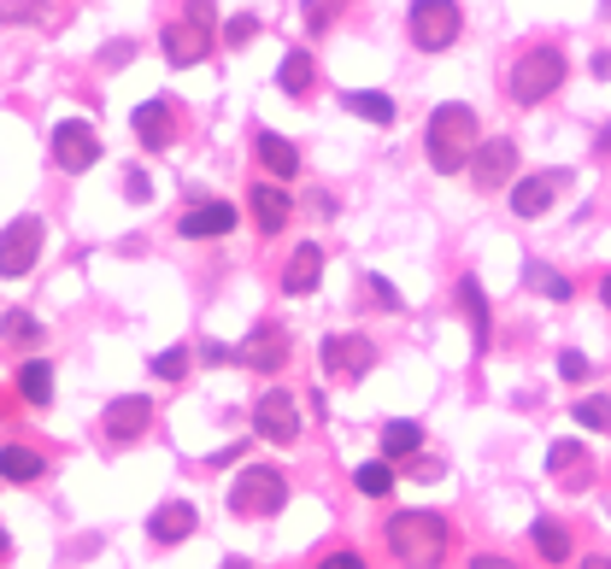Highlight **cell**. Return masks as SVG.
<instances>
[{"label": "cell", "instance_id": "1", "mask_svg": "<svg viewBox=\"0 0 611 569\" xmlns=\"http://www.w3.org/2000/svg\"><path fill=\"white\" fill-rule=\"evenodd\" d=\"M477 112L458 107V100H447V107L430 112V130H423V153H430V165L441 170V177H453V170H465L470 159H477Z\"/></svg>", "mask_w": 611, "mask_h": 569}, {"label": "cell", "instance_id": "2", "mask_svg": "<svg viewBox=\"0 0 611 569\" xmlns=\"http://www.w3.org/2000/svg\"><path fill=\"white\" fill-rule=\"evenodd\" d=\"M447 546H453L447 516H435V511H400V516H388V551H395L406 569H441Z\"/></svg>", "mask_w": 611, "mask_h": 569}, {"label": "cell", "instance_id": "3", "mask_svg": "<svg viewBox=\"0 0 611 569\" xmlns=\"http://www.w3.org/2000/svg\"><path fill=\"white\" fill-rule=\"evenodd\" d=\"M165 59L171 65H200L212 54V0H189L177 24H165Z\"/></svg>", "mask_w": 611, "mask_h": 569}, {"label": "cell", "instance_id": "4", "mask_svg": "<svg viewBox=\"0 0 611 569\" xmlns=\"http://www.w3.org/2000/svg\"><path fill=\"white\" fill-rule=\"evenodd\" d=\"M558 82H565V54H558V47H530V54H518V65H512V100L518 107H541Z\"/></svg>", "mask_w": 611, "mask_h": 569}, {"label": "cell", "instance_id": "5", "mask_svg": "<svg viewBox=\"0 0 611 569\" xmlns=\"http://www.w3.org/2000/svg\"><path fill=\"white\" fill-rule=\"evenodd\" d=\"M230 505L242 511V516H277L288 505V481L282 470H270V464H253V470L235 476V488H230Z\"/></svg>", "mask_w": 611, "mask_h": 569}, {"label": "cell", "instance_id": "6", "mask_svg": "<svg viewBox=\"0 0 611 569\" xmlns=\"http://www.w3.org/2000/svg\"><path fill=\"white\" fill-rule=\"evenodd\" d=\"M458 24H465V12H458V0H418L412 7V42L441 54L447 42H458Z\"/></svg>", "mask_w": 611, "mask_h": 569}, {"label": "cell", "instance_id": "7", "mask_svg": "<svg viewBox=\"0 0 611 569\" xmlns=\"http://www.w3.org/2000/svg\"><path fill=\"white\" fill-rule=\"evenodd\" d=\"M253 423H259V435H265V440L288 446V440L300 435V405H295V393H288V388L259 393V405H253Z\"/></svg>", "mask_w": 611, "mask_h": 569}, {"label": "cell", "instance_id": "8", "mask_svg": "<svg viewBox=\"0 0 611 569\" xmlns=\"http://www.w3.org/2000/svg\"><path fill=\"white\" fill-rule=\"evenodd\" d=\"M42 258V217H19L0 235V276H24Z\"/></svg>", "mask_w": 611, "mask_h": 569}, {"label": "cell", "instance_id": "9", "mask_svg": "<svg viewBox=\"0 0 611 569\" xmlns=\"http://www.w3.org/2000/svg\"><path fill=\"white\" fill-rule=\"evenodd\" d=\"M558 188H570V170H541V177H523L512 188V212L518 217H541L558 205Z\"/></svg>", "mask_w": 611, "mask_h": 569}, {"label": "cell", "instance_id": "10", "mask_svg": "<svg viewBox=\"0 0 611 569\" xmlns=\"http://www.w3.org/2000/svg\"><path fill=\"white\" fill-rule=\"evenodd\" d=\"M54 159L65 170H89L100 159V135L89 124H77V118H65V124L54 130Z\"/></svg>", "mask_w": 611, "mask_h": 569}, {"label": "cell", "instance_id": "11", "mask_svg": "<svg viewBox=\"0 0 611 569\" xmlns=\"http://www.w3.org/2000/svg\"><path fill=\"white\" fill-rule=\"evenodd\" d=\"M235 358L270 376V370H282V365H288V335L277 330V323H259V330H253L242 347H235Z\"/></svg>", "mask_w": 611, "mask_h": 569}, {"label": "cell", "instance_id": "12", "mask_svg": "<svg viewBox=\"0 0 611 569\" xmlns=\"http://www.w3.org/2000/svg\"><path fill=\"white\" fill-rule=\"evenodd\" d=\"M518 170V147L506 142V135H495V142H482L477 147V159H470V177H477V188L488 194V188H500L506 177Z\"/></svg>", "mask_w": 611, "mask_h": 569}, {"label": "cell", "instance_id": "13", "mask_svg": "<svg viewBox=\"0 0 611 569\" xmlns=\"http://www.w3.org/2000/svg\"><path fill=\"white\" fill-rule=\"evenodd\" d=\"M370 365H377V347H370L365 335H330V341H324V370H335V376H365Z\"/></svg>", "mask_w": 611, "mask_h": 569}, {"label": "cell", "instance_id": "14", "mask_svg": "<svg viewBox=\"0 0 611 569\" xmlns=\"http://www.w3.org/2000/svg\"><path fill=\"white\" fill-rule=\"evenodd\" d=\"M135 135H142V147L165 153L177 142V112L165 107V100H142V107H135Z\"/></svg>", "mask_w": 611, "mask_h": 569}, {"label": "cell", "instance_id": "15", "mask_svg": "<svg viewBox=\"0 0 611 569\" xmlns=\"http://www.w3.org/2000/svg\"><path fill=\"white\" fill-rule=\"evenodd\" d=\"M147 423H153V400H142V393L112 400V411H107V435H112V440H135Z\"/></svg>", "mask_w": 611, "mask_h": 569}, {"label": "cell", "instance_id": "16", "mask_svg": "<svg viewBox=\"0 0 611 569\" xmlns=\"http://www.w3.org/2000/svg\"><path fill=\"white\" fill-rule=\"evenodd\" d=\"M318 276H324V247H318V241H306V247H295V258H288L282 288H288V294H312Z\"/></svg>", "mask_w": 611, "mask_h": 569}, {"label": "cell", "instance_id": "17", "mask_svg": "<svg viewBox=\"0 0 611 569\" xmlns=\"http://www.w3.org/2000/svg\"><path fill=\"white\" fill-rule=\"evenodd\" d=\"M189 241H207V235H230L235 230V205H224V200H207V205H195L189 217L177 223Z\"/></svg>", "mask_w": 611, "mask_h": 569}, {"label": "cell", "instance_id": "18", "mask_svg": "<svg viewBox=\"0 0 611 569\" xmlns=\"http://www.w3.org/2000/svg\"><path fill=\"white\" fill-rule=\"evenodd\" d=\"M547 470L565 481V488H582V481L593 476V464H588V446L582 440H553V453H547Z\"/></svg>", "mask_w": 611, "mask_h": 569}, {"label": "cell", "instance_id": "19", "mask_svg": "<svg viewBox=\"0 0 611 569\" xmlns=\"http://www.w3.org/2000/svg\"><path fill=\"white\" fill-rule=\"evenodd\" d=\"M147 534H153L159 546L189 540V534H195V505H182V499H171V505H159V511H153V523H147Z\"/></svg>", "mask_w": 611, "mask_h": 569}, {"label": "cell", "instance_id": "20", "mask_svg": "<svg viewBox=\"0 0 611 569\" xmlns=\"http://www.w3.org/2000/svg\"><path fill=\"white\" fill-rule=\"evenodd\" d=\"M288 212H295V205H288V194H282L277 182H259V188H253V217H259L265 235H282V230H288Z\"/></svg>", "mask_w": 611, "mask_h": 569}, {"label": "cell", "instance_id": "21", "mask_svg": "<svg viewBox=\"0 0 611 569\" xmlns=\"http://www.w3.org/2000/svg\"><path fill=\"white\" fill-rule=\"evenodd\" d=\"M458 305H465V317H470V341H477V353H488V300H482V282L477 276H465V282H458Z\"/></svg>", "mask_w": 611, "mask_h": 569}, {"label": "cell", "instance_id": "22", "mask_svg": "<svg viewBox=\"0 0 611 569\" xmlns=\"http://www.w3.org/2000/svg\"><path fill=\"white\" fill-rule=\"evenodd\" d=\"M253 147H259V159H265L270 177H295V170H300V153L288 147L277 130H259V142H253Z\"/></svg>", "mask_w": 611, "mask_h": 569}, {"label": "cell", "instance_id": "23", "mask_svg": "<svg viewBox=\"0 0 611 569\" xmlns=\"http://www.w3.org/2000/svg\"><path fill=\"white\" fill-rule=\"evenodd\" d=\"M342 100H347V112L365 118V124H395V100L377 94V89H347Z\"/></svg>", "mask_w": 611, "mask_h": 569}, {"label": "cell", "instance_id": "24", "mask_svg": "<svg viewBox=\"0 0 611 569\" xmlns=\"http://www.w3.org/2000/svg\"><path fill=\"white\" fill-rule=\"evenodd\" d=\"M418 446H423V428L412 417H395V423L382 428V458H412Z\"/></svg>", "mask_w": 611, "mask_h": 569}, {"label": "cell", "instance_id": "25", "mask_svg": "<svg viewBox=\"0 0 611 569\" xmlns=\"http://www.w3.org/2000/svg\"><path fill=\"white\" fill-rule=\"evenodd\" d=\"M42 470H47V464H42V453H30V446H7V453H0V476L19 481V488H24V481H36Z\"/></svg>", "mask_w": 611, "mask_h": 569}, {"label": "cell", "instance_id": "26", "mask_svg": "<svg viewBox=\"0 0 611 569\" xmlns=\"http://www.w3.org/2000/svg\"><path fill=\"white\" fill-rule=\"evenodd\" d=\"M277 82H282L288 94H306V89H312V82H318V65H312V54H306V47H295V54L282 59Z\"/></svg>", "mask_w": 611, "mask_h": 569}, {"label": "cell", "instance_id": "27", "mask_svg": "<svg viewBox=\"0 0 611 569\" xmlns=\"http://www.w3.org/2000/svg\"><path fill=\"white\" fill-rule=\"evenodd\" d=\"M535 551H541L547 564H565V558H570V534L558 528L553 516H541V523H535Z\"/></svg>", "mask_w": 611, "mask_h": 569}, {"label": "cell", "instance_id": "28", "mask_svg": "<svg viewBox=\"0 0 611 569\" xmlns=\"http://www.w3.org/2000/svg\"><path fill=\"white\" fill-rule=\"evenodd\" d=\"M19 393L30 405H47L54 400V365H24L19 370Z\"/></svg>", "mask_w": 611, "mask_h": 569}, {"label": "cell", "instance_id": "29", "mask_svg": "<svg viewBox=\"0 0 611 569\" xmlns=\"http://www.w3.org/2000/svg\"><path fill=\"white\" fill-rule=\"evenodd\" d=\"M353 476H359V493H370V499H382L388 488H395V470H388L382 458H377V464H359Z\"/></svg>", "mask_w": 611, "mask_h": 569}, {"label": "cell", "instance_id": "30", "mask_svg": "<svg viewBox=\"0 0 611 569\" xmlns=\"http://www.w3.org/2000/svg\"><path fill=\"white\" fill-rule=\"evenodd\" d=\"M576 423H582V428H611V400H600V393L576 400Z\"/></svg>", "mask_w": 611, "mask_h": 569}, {"label": "cell", "instance_id": "31", "mask_svg": "<svg viewBox=\"0 0 611 569\" xmlns=\"http://www.w3.org/2000/svg\"><path fill=\"white\" fill-rule=\"evenodd\" d=\"M530 288H541L547 300H570V282L558 270H547V265H530Z\"/></svg>", "mask_w": 611, "mask_h": 569}, {"label": "cell", "instance_id": "32", "mask_svg": "<svg viewBox=\"0 0 611 569\" xmlns=\"http://www.w3.org/2000/svg\"><path fill=\"white\" fill-rule=\"evenodd\" d=\"M182 370H189V353H182V347L153 358V376H159V382H182Z\"/></svg>", "mask_w": 611, "mask_h": 569}, {"label": "cell", "instance_id": "33", "mask_svg": "<svg viewBox=\"0 0 611 569\" xmlns=\"http://www.w3.org/2000/svg\"><path fill=\"white\" fill-rule=\"evenodd\" d=\"M335 12H342V0H306V30H330L335 24Z\"/></svg>", "mask_w": 611, "mask_h": 569}, {"label": "cell", "instance_id": "34", "mask_svg": "<svg viewBox=\"0 0 611 569\" xmlns=\"http://www.w3.org/2000/svg\"><path fill=\"white\" fill-rule=\"evenodd\" d=\"M0 335H7V341H36L42 330H36V317H30V312H7V317H0Z\"/></svg>", "mask_w": 611, "mask_h": 569}, {"label": "cell", "instance_id": "35", "mask_svg": "<svg viewBox=\"0 0 611 569\" xmlns=\"http://www.w3.org/2000/svg\"><path fill=\"white\" fill-rule=\"evenodd\" d=\"M253 30H259V19H253V12H242V19H230V24H224V42H230V47H247V42H253Z\"/></svg>", "mask_w": 611, "mask_h": 569}, {"label": "cell", "instance_id": "36", "mask_svg": "<svg viewBox=\"0 0 611 569\" xmlns=\"http://www.w3.org/2000/svg\"><path fill=\"white\" fill-rule=\"evenodd\" d=\"M365 288H370V300H377L382 312H395V305H400V294H395V282H388V276H370Z\"/></svg>", "mask_w": 611, "mask_h": 569}, {"label": "cell", "instance_id": "37", "mask_svg": "<svg viewBox=\"0 0 611 569\" xmlns=\"http://www.w3.org/2000/svg\"><path fill=\"white\" fill-rule=\"evenodd\" d=\"M558 376H565V382H582V376H588V358H582V353H565V358H558Z\"/></svg>", "mask_w": 611, "mask_h": 569}, {"label": "cell", "instance_id": "38", "mask_svg": "<svg viewBox=\"0 0 611 569\" xmlns=\"http://www.w3.org/2000/svg\"><path fill=\"white\" fill-rule=\"evenodd\" d=\"M318 569H365V558H359V551H330Z\"/></svg>", "mask_w": 611, "mask_h": 569}, {"label": "cell", "instance_id": "39", "mask_svg": "<svg viewBox=\"0 0 611 569\" xmlns=\"http://www.w3.org/2000/svg\"><path fill=\"white\" fill-rule=\"evenodd\" d=\"M124 188H130V200H135V205H142V200H153V188H147V177H142V170H130V177H124Z\"/></svg>", "mask_w": 611, "mask_h": 569}, {"label": "cell", "instance_id": "40", "mask_svg": "<svg viewBox=\"0 0 611 569\" xmlns=\"http://www.w3.org/2000/svg\"><path fill=\"white\" fill-rule=\"evenodd\" d=\"M100 59H107V65H124V59H130V42H107V54H100Z\"/></svg>", "mask_w": 611, "mask_h": 569}, {"label": "cell", "instance_id": "41", "mask_svg": "<svg viewBox=\"0 0 611 569\" xmlns=\"http://www.w3.org/2000/svg\"><path fill=\"white\" fill-rule=\"evenodd\" d=\"M470 569H518L512 558H488V551H482V558H470Z\"/></svg>", "mask_w": 611, "mask_h": 569}, {"label": "cell", "instance_id": "42", "mask_svg": "<svg viewBox=\"0 0 611 569\" xmlns=\"http://www.w3.org/2000/svg\"><path fill=\"white\" fill-rule=\"evenodd\" d=\"M7 551H12V540H7V528H0V564H7Z\"/></svg>", "mask_w": 611, "mask_h": 569}, {"label": "cell", "instance_id": "43", "mask_svg": "<svg viewBox=\"0 0 611 569\" xmlns=\"http://www.w3.org/2000/svg\"><path fill=\"white\" fill-rule=\"evenodd\" d=\"M582 569H611V558H588Z\"/></svg>", "mask_w": 611, "mask_h": 569}, {"label": "cell", "instance_id": "44", "mask_svg": "<svg viewBox=\"0 0 611 569\" xmlns=\"http://www.w3.org/2000/svg\"><path fill=\"white\" fill-rule=\"evenodd\" d=\"M224 569H253V564H247V558H230V564H224Z\"/></svg>", "mask_w": 611, "mask_h": 569}, {"label": "cell", "instance_id": "45", "mask_svg": "<svg viewBox=\"0 0 611 569\" xmlns=\"http://www.w3.org/2000/svg\"><path fill=\"white\" fill-rule=\"evenodd\" d=\"M600 300H606V305H611V276H606V288H600Z\"/></svg>", "mask_w": 611, "mask_h": 569}]
</instances>
